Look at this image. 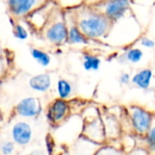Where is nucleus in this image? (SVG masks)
I'll return each mask as SVG.
<instances>
[{
    "label": "nucleus",
    "instance_id": "nucleus-1",
    "mask_svg": "<svg viewBox=\"0 0 155 155\" xmlns=\"http://www.w3.org/2000/svg\"><path fill=\"white\" fill-rule=\"evenodd\" d=\"M68 10L79 30L88 39H98L104 36L111 27L112 21L89 5H76Z\"/></svg>",
    "mask_w": 155,
    "mask_h": 155
},
{
    "label": "nucleus",
    "instance_id": "nucleus-2",
    "mask_svg": "<svg viewBox=\"0 0 155 155\" xmlns=\"http://www.w3.org/2000/svg\"><path fill=\"white\" fill-rule=\"evenodd\" d=\"M39 33L42 37L52 45H61L67 43V25L64 11L54 6Z\"/></svg>",
    "mask_w": 155,
    "mask_h": 155
},
{
    "label": "nucleus",
    "instance_id": "nucleus-3",
    "mask_svg": "<svg viewBox=\"0 0 155 155\" xmlns=\"http://www.w3.org/2000/svg\"><path fill=\"white\" fill-rule=\"evenodd\" d=\"M10 17L25 20L27 16L53 0H5Z\"/></svg>",
    "mask_w": 155,
    "mask_h": 155
},
{
    "label": "nucleus",
    "instance_id": "nucleus-4",
    "mask_svg": "<svg viewBox=\"0 0 155 155\" xmlns=\"http://www.w3.org/2000/svg\"><path fill=\"white\" fill-rule=\"evenodd\" d=\"M128 114L133 132L137 135L144 136L152 125L154 117L153 114L144 108L137 105L130 106Z\"/></svg>",
    "mask_w": 155,
    "mask_h": 155
},
{
    "label": "nucleus",
    "instance_id": "nucleus-5",
    "mask_svg": "<svg viewBox=\"0 0 155 155\" xmlns=\"http://www.w3.org/2000/svg\"><path fill=\"white\" fill-rule=\"evenodd\" d=\"M83 137L98 144H103L106 141L107 138L104 122L98 114L87 116L84 119L83 125Z\"/></svg>",
    "mask_w": 155,
    "mask_h": 155
},
{
    "label": "nucleus",
    "instance_id": "nucleus-6",
    "mask_svg": "<svg viewBox=\"0 0 155 155\" xmlns=\"http://www.w3.org/2000/svg\"><path fill=\"white\" fill-rule=\"evenodd\" d=\"M91 6L104 14L113 22L124 16L130 7V0H105Z\"/></svg>",
    "mask_w": 155,
    "mask_h": 155
},
{
    "label": "nucleus",
    "instance_id": "nucleus-7",
    "mask_svg": "<svg viewBox=\"0 0 155 155\" xmlns=\"http://www.w3.org/2000/svg\"><path fill=\"white\" fill-rule=\"evenodd\" d=\"M70 113V105L66 100L54 99L47 107L46 118L52 125H58L63 123Z\"/></svg>",
    "mask_w": 155,
    "mask_h": 155
},
{
    "label": "nucleus",
    "instance_id": "nucleus-8",
    "mask_svg": "<svg viewBox=\"0 0 155 155\" xmlns=\"http://www.w3.org/2000/svg\"><path fill=\"white\" fill-rule=\"evenodd\" d=\"M43 112L41 101L37 97L30 96L20 100L15 107V113L23 118H35Z\"/></svg>",
    "mask_w": 155,
    "mask_h": 155
},
{
    "label": "nucleus",
    "instance_id": "nucleus-9",
    "mask_svg": "<svg viewBox=\"0 0 155 155\" xmlns=\"http://www.w3.org/2000/svg\"><path fill=\"white\" fill-rule=\"evenodd\" d=\"M12 140L15 144L25 146L27 145L33 137V131L31 125L24 121L15 123L11 131Z\"/></svg>",
    "mask_w": 155,
    "mask_h": 155
},
{
    "label": "nucleus",
    "instance_id": "nucleus-10",
    "mask_svg": "<svg viewBox=\"0 0 155 155\" xmlns=\"http://www.w3.org/2000/svg\"><path fill=\"white\" fill-rule=\"evenodd\" d=\"M64 18L67 25V43L71 45L75 44H88L89 39L84 35V34L77 27L71 12L66 9L64 11Z\"/></svg>",
    "mask_w": 155,
    "mask_h": 155
},
{
    "label": "nucleus",
    "instance_id": "nucleus-11",
    "mask_svg": "<svg viewBox=\"0 0 155 155\" xmlns=\"http://www.w3.org/2000/svg\"><path fill=\"white\" fill-rule=\"evenodd\" d=\"M52 85V79L49 74L43 73L38 74L31 77L29 80V86L35 92L45 93L47 92Z\"/></svg>",
    "mask_w": 155,
    "mask_h": 155
},
{
    "label": "nucleus",
    "instance_id": "nucleus-12",
    "mask_svg": "<svg viewBox=\"0 0 155 155\" xmlns=\"http://www.w3.org/2000/svg\"><path fill=\"white\" fill-rule=\"evenodd\" d=\"M153 78V72L151 69H143L138 72L132 78V82L141 89H148Z\"/></svg>",
    "mask_w": 155,
    "mask_h": 155
},
{
    "label": "nucleus",
    "instance_id": "nucleus-13",
    "mask_svg": "<svg viewBox=\"0 0 155 155\" xmlns=\"http://www.w3.org/2000/svg\"><path fill=\"white\" fill-rule=\"evenodd\" d=\"M104 125L106 138L115 139L120 135V125L117 120L113 116H104L102 118Z\"/></svg>",
    "mask_w": 155,
    "mask_h": 155
},
{
    "label": "nucleus",
    "instance_id": "nucleus-14",
    "mask_svg": "<svg viewBox=\"0 0 155 155\" xmlns=\"http://www.w3.org/2000/svg\"><path fill=\"white\" fill-rule=\"evenodd\" d=\"M30 54H31V56L34 58V60H35L41 66L46 67L51 63L50 54L40 48H37V47L31 48Z\"/></svg>",
    "mask_w": 155,
    "mask_h": 155
},
{
    "label": "nucleus",
    "instance_id": "nucleus-15",
    "mask_svg": "<svg viewBox=\"0 0 155 155\" xmlns=\"http://www.w3.org/2000/svg\"><path fill=\"white\" fill-rule=\"evenodd\" d=\"M10 23L12 25V33L14 37L19 40H25L28 38V31L27 29L19 22L20 20H16L13 17H10Z\"/></svg>",
    "mask_w": 155,
    "mask_h": 155
},
{
    "label": "nucleus",
    "instance_id": "nucleus-16",
    "mask_svg": "<svg viewBox=\"0 0 155 155\" xmlns=\"http://www.w3.org/2000/svg\"><path fill=\"white\" fill-rule=\"evenodd\" d=\"M56 91L58 94V98L67 100L73 92L72 84L65 79H60L58 80L56 84Z\"/></svg>",
    "mask_w": 155,
    "mask_h": 155
},
{
    "label": "nucleus",
    "instance_id": "nucleus-17",
    "mask_svg": "<svg viewBox=\"0 0 155 155\" xmlns=\"http://www.w3.org/2000/svg\"><path fill=\"white\" fill-rule=\"evenodd\" d=\"M83 60H84L83 65L86 71H91V70L96 71L100 67L101 60L95 55H93L90 54H85L83 56Z\"/></svg>",
    "mask_w": 155,
    "mask_h": 155
},
{
    "label": "nucleus",
    "instance_id": "nucleus-18",
    "mask_svg": "<svg viewBox=\"0 0 155 155\" xmlns=\"http://www.w3.org/2000/svg\"><path fill=\"white\" fill-rule=\"evenodd\" d=\"M144 141L146 143L148 153H153L155 154V117H153L150 129L144 135Z\"/></svg>",
    "mask_w": 155,
    "mask_h": 155
},
{
    "label": "nucleus",
    "instance_id": "nucleus-19",
    "mask_svg": "<svg viewBox=\"0 0 155 155\" xmlns=\"http://www.w3.org/2000/svg\"><path fill=\"white\" fill-rule=\"evenodd\" d=\"M12 60L8 56H0V79H5L11 68Z\"/></svg>",
    "mask_w": 155,
    "mask_h": 155
},
{
    "label": "nucleus",
    "instance_id": "nucleus-20",
    "mask_svg": "<svg viewBox=\"0 0 155 155\" xmlns=\"http://www.w3.org/2000/svg\"><path fill=\"white\" fill-rule=\"evenodd\" d=\"M94 155H124V153L122 152V150H119L113 146L104 145L100 146Z\"/></svg>",
    "mask_w": 155,
    "mask_h": 155
},
{
    "label": "nucleus",
    "instance_id": "nucleus-21",
    "mask_svg": "<svg viewBox=\"0 0 155 155\" xmlns=\"http://www.w3.org/2000/svg\"><path fill=\"white\" fill-rule=\"evenodd\" d=\"M126 57H127V60L132 63H138L143 57V52L140 49L134 48L127 52Z\"/></svg>",
    "mask_w": 155,
    "mask_h": 155
},
{
    "label": "nucleus",
    "instance_id": "nucleus-22",
    "mask_svg": "<svg viewBox=\"0 0 155 155\" xmlns=\"http://www.w3.org/2000/svg\"><path fill=\"white\" fill-rule=\"evenodd\" d=\"M15 143L5 141L0 144V153L3 155H11L15 151Z\"/></svg>",
    "mask_w": 155,
    "mask_h": 155
},
{
    "label": "nucleus",
    "instance_id": "nucleus-23",
    "mask_svg": "<svg viewBox=\"0 0 155 155\" xmlns=\"http://www.w3.org/2000/svg\"><path fill=\"white\" fill-rule=\"evenodd\" d=\"M131 77H130V74H122L121 76H120V83L123 84H128L131 81Z\"/></svg>",
    "mask_w": 155,
    "mask_h": 155
},
{
    "label": "nucleus",
    "instance_id": "nucleus-24",
    "mask_svg": "<svg viewBox=\"0 0 155 155\" xmlns=\"http://www.w3.org/2000/svg\"><path fill=\"white\" fill-rule=\"evenodd\" d=\"M142 45L145 46V47H149V48H152L155 45V42L152 39H149V38H143L142 40Z\"/></svg>",
    "mask_w": 155,
    "mask_h": 155
},
{
    "label": "nucleus",
    "instance_id": "nucleus-25",
    "mask_svg": "<svg viewBox=\"0 0 155 155\" xmlns=\"http://www.w3.org/2000/svg\"><path fill=\"white\" fill-rule=\"evenodd\" d=\"M129 155H149V153L145 149L139 148V149H133Z\"/></svg>",
    "mask_w": 155,
    "mask_h": 155
},
{
    "label": "nucleus",
    "instance_id": "nucleus-26",
    "mask_svg": "<svg viewBox=\"0 0 155 155\" xmlns=\"http://www.w3.org/2000/svg\"><path fill=\"white\" fill-rule=\"evenodd\" d=\"M83 1H84L86 5H94V4H97V3H100L103 1H105V0H83Z\"/></svg>",
    "mask_w": 155,
    "mask_h": 155
},
{
    "label": "nucleus",
    "instance_id": "nucleus-27",
    "mask_svg": "<svg viewBox=\"0 0 155 155\" xmlns=\"http://www.w3.org/2000/svg\"><path fill=\"white\" fill-rule=\"evenodd\" d=\"M0 56H7L5 50L1 46V45H0Z\"/></svg>",
    "mask_w": 155,
    "mask_h": 155
},
{
    "label": "nucleus",
    "instance_id": "nucleus-28",
    "mask_svg": "<svg viewBox=\"0 0 155 155\" xmlns=\"http://www.w3.org/2000/svg\"><path fill=\"white\" fill-rule=\"evenodd\" d=\"M2 81H3V80H2V79H0V87H1V84H2Z\"/></svg>",
    "mask_w": 155,
    "mask_h": 155
},
{
    "label": "nucleus",
    "instance_id": "nucleus-29",
    "mask_svg": "<svg viewBox=\"0 0 155 155\" xmlns=\"http://www.w3.org/2000/svg\"><path fill=\"white\" fill-rule=\"evenodd\" d=\"M27 155H39V154H35V153H30V154H27Z\"/></svg>",
    "mask_w": 155,
    "mask_h": 155
}]
</instances>
